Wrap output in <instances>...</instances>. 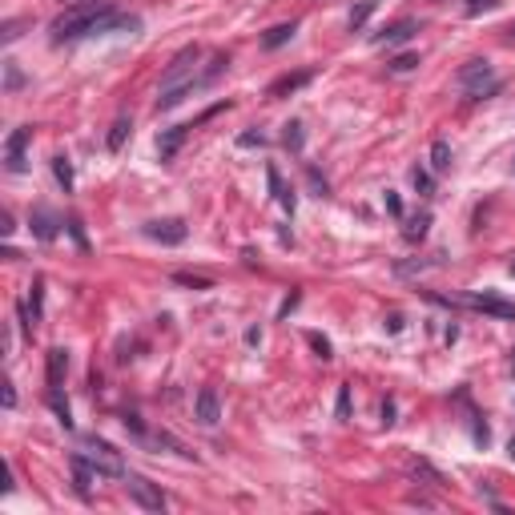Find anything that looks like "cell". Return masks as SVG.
<instances>
[{
  "label": "cell",
  "mask_w": 515,
  "mask_h": 515,
  "mask_svg": "<svg viewBox=\"0 0 515 515\" xmlns=\"http://www.w3.org/2000/svg\"><path fill=\"white\" fill-rule=\"evenodd\" d=\"M190 129H193V125H173V129H165V133L157 137V157H161V161H173V157H177V149L186 145Z\"/></svg>",
  "instance_id": "cell-13"
},
{
  "label": "cell",
  "mask_w": 515,
  "mask_h": 515,
  "mask_svg": "<svg viewBox=\"0 0 515 515\" xmlns=\"http://www.w3.org/2000/svg\"><path fill=\"white\" fill-rule=\"evenodd\" d=\"M13 229H17V226H13V213L4 210V213H0V234H4V238H8V234H13Z\"/></svg>",
  "instance_id": "cell-40"
},
{
  "label": "cell",
  "mask_w": 515,
  "mask_h": 515,
  "mask_svg": "<svg viewBox=\"0 0 515 515\" xmlns=\"http://www.w3.org/2000/svg\"><path fill=\"white\" fill-rule=\"evenodd\" d=\"M306 343L314 346V354H318L322 363H330V359H334V350H330V343H326V338L318 334V330H310V334H306Z\"/></svg>",
  "instance_id": "cell-31"
},
{
  "label": "cell",
  "mask_w": 515,
  "mask_h": 515,
  "mask_svg": "<svg viewBox=\"0 0 515 515\" xmlns=\"http://www.w3.org/2000/svg\"><path fill=\"white\" fill-rule=\"evenodd\" d=\"M419 33V20H395V24H386L379 37H375V44H382V49H399V44H407V40Z\"/></svg>",
  "instance_id": "cell-10"
},
{
  "label": "cell",
  "mask_w": 515,
  "mask_h": 515,
  "mask_svg": "<svg viewBox=\"0 0 515 515\" xmlns=\"http://www.w3.org/2000/svg\"><path fill=\"white\" fill-rule=\"evenodd\" d=\"M246 343H250V346L262 343V330H258V326H250V330H246Z\"/></svg>",
  "instance_id": "cell-43"
},
{
  "label": "cell",
  "mask_w": 515,
  "mask_h": 515,
  "mask_svg": "<svg viewBox=\"0 0 515 515\" xmlns=\"http://www.w3.org/2000/svg\"><path fill=\"white\" fill-rule=\"evenodd\" d=\"M69 234H73V242L81 250H89V238H85V229H81V218H69Z\"/></svg>",
  "instance_id": "cell-34"
},
{
  "label": "cell",
  "mask_w": 515,
  "mask_h": 515,
  "mask_svg": "<svg viewBox=\"0 0 515 515\" xmlns=\"http://www.w3.org/2000/svg\"><path fill=\"white\" fill-rule=\"evenodd\" d=\"M382 202H386V213H391V218H402V202H399V193H382Z\"/></svg>",
  "instance_id": "cell-36"
},
{
  "label": "cell",
  "mask_w": 515,
  "mask_h": 515,
  "mask_svg": "<svg viewBox=\"0 0 515 515\" xmlns=\"http://www.w3.org/2000/svg\"><path fill=\"white\" fill-rule=\"evenodd\" d=\"M145 238L153 242H161V246H181L186 238H190V226L181 222V218H161V222H145Z\"/></svg>",
  "instance_id": "cell-7"
},
{
  "label": "cell",
  "mask_w": 515,
  "mask_h": 515,
  "mask_svg": "<svg viewBox=\"0 0 515 515\" xmlns=\"http://www.w3.org/2000/svg\"><path fill=\"white\" fill-rule=\"evenodd\" d=\"M455 85L471 97V101H483V97L499 93V76H496V69H491L487 57H475V60H467V65H459Z\"/></svg>",
  "instance_id": "cell-2"
},
{
  "label": "cell",
  "mask_w": 515,
  "mask_h": 515,
  "mask_svg": "<svg viewBox=\"0 0 515 515\" xmlns=\"http://www.w3.org/2000/svg\"><path fill=\"white\" fill-rule=\"evenodd\" d=\"M463 302L471 306V310H483V314H491V318L515 322V302H512V298H503V294H496V290H483V294H467Z\"/></svg>",
  "instance_id": "cell-5"
},
{
  "label": "cell",
  "mask_w": 515,
  "mask_h": 515,
  "mask_svg": "<svg viewBox=\"0 0 515 515\" xmlns=\"http://www.w3.org/2000/svg\"><path fill=\"white\" fill-rule=\"evenodd\" d=\"M28 141H33V125L13 129V137L4 141V165H8V173H24V149H28Z\"/></svg>",
  "instance_id": "cell-8"
},
{
  "label": "cell",
  "mask_w": 515,
  "mask_h": 515,
  "mask_svg": "<svg viewBox=\"0 0 515 515\" xmlns=\"http://www.w3.org/2000/svg\"><path fill=\"white\" fill-rule=\"evenodd\" d=\"M266 181H270V193L286 206V213H294L298 197H294V190H286V186H282V173H278V165H266Z\"/></svg>",
  "instance_id": "cell-16"
},
{
  "label": "cell",
  "mask_w": 515,
  "mask_h": 515,
  "mask_svg": "<svg viewBox=\"0 0 515 515\" xmlns=\"http://www.w3.org/2000/svg\"><path fill=\"white\" fill-rule=\"evenodd\" d=\"M382 423H386V427H391V423H395V402H391V399L382 402Z\"/></svg>",
  "instance_id": "cell-41"
},
{
  "label": "cell",
  "mask_w": 515,
  "mask_h": 515,
  "mask_svg": "<svg viewBox=\"0 0 515 515\" xmlns=\"http://www.w3.org/2000/svg\"><path fill=\"white\" fill-rule=\"evenodd\" d=\"M411 181H415V190H419L423 197H435V181H431V173H427V170L415 165V170H411Z\"/></svg>",
  "instance_id": "cell-28"
},
{
  "label": "cell",
  "mask_w": 515,
  "mask_h": 515,
  "mask_svg": "<svg viewBox=\"0 0 515 515\" xmlns=\"http://www.w3.org/2000/svg\"><path fill=\"white\" fill-rule=\"evenodd\" d=\"M298 302H302V294L294 290V294H290L286 302H282V310H278V318H286V314H290V310H294V306H298Z\"/></svg>",
  "instance_id": "cell-38"
},
{
  "label": "cell",
  "mask_w": 515,
  "mask_h": 515,
  "mask_svg": "<svg viewBox=\"0 0 515 515\" xmlns=\"http://www.w3.org/2000/svg\"><path fill=\"white\" fill-rule=\"evenodd\" d=\"M507 455H512V459H515V435H512V443H507Z\"/></svg>",
  "instance_id": "cell-44"
},
{
  "label": "cell",
  "mask_w": 515,
  "mask_h": 515,
  "mask_svg": "<svg viewBox=\"0 0 515 515\" xmlns=\"http://www.w3.org/2000/svg\"><path fill=\"white\" fill-rule=\"evenodd\" d=\"M44 363H49V386H65V375H69V350H65V346H53V350L44 354Z\"/></svg>",
  "instance_id": "cell-15"
},
{
  "label": "cell",
  "mask_w": 515,
  "mask_h": 515,
  "mask_svg": "<svg viewBox=\"0 0 515 515\" xmlns=\"http://www.w3.org/2000/svg\"><path fill=\"white\" fill-rule=\"evenodd\" d=\"M197 60H202V49H197V44H186V49L165 65V73H161V89H173V85H190V81H197V76H193Z\"/></svg>",
  "instance_id": "cell-4"
},
{
  "label": "cell",
  "mask_w": 515,
  "mask_h": 515,
  "mask_svg": "<svg viewBox=\"0 0 515 515\" xmlns=\"http://www.w3.org/2000/svg\"><path fill=\"white\" fill-rule=\"evenodd\" d=\"M4 407H8V411L17 407V386H13V382H4Z\"/></svg>",
  "instance_id": "cell-39"
},
{
  "label": "cell",
  "mask_w": 515,
  "mask_h": 515,
  "mask_svg": "<svg viewBox=\"0 0 515 515\" xmlns=\"http://www.w3.org/2000/svg\"><path fill=\"white\" fill-rule=\"evenodd\" d=\"M49 407L57 411L60 427H65V431H73V411H69V399L60 395V386H49Z\"/></svg>",
  "instance_id": "cell-20"
},
{
  "label": "cell",
  "mask_w": 515,
  "mask_h": 515,
  "mask_svg": "<svg viewBox=\"0 0 515 515\" xmlns=\"http://www.w3.org/2000/svg\"><path fill=\"white\" fill-rule=\"evenodd\" d=\"M69 467H73V491H76V499H89V483H93V463L85 459V451H73L69 455Z\"/></svg>",
  "instance_id": "cell-12"
},
{
  "label": "cell",
  "mask_w": 515,
  "mask_h": 515,
  "mask_svg": "<svg viewBox=\"0 0 515 515\" xmlns=\"http://www.w3.org/2000/svg\"><path fill=\"white\" fill-rule=\"evenodd\" d=\"M294 33H298V20H290V24H274L266 37H262V49L266 53H274V49H282L286 40H294Z\"/></svg>",
  "instance_id": "cell-18"
},
{
  "label": "cell",
  "mask_w": 515,
  "mask_h": 515,
  "mask_svg": "<svg viewBox=\"0 0 515 515\" xmlns=\"http://www.w3.org/2000/svg\"><path fill=\"white\" fill-rule=\"evenodd\" d=\"M17 89H24V73L17 60H4V93H17Z\"/></svg>",
  "instance_id": "cell-25"
},
{
  "label": "cell",
  "mask_w": 515,
  "mask_h": 515,
  "mask_svg": "<svg viewBox=\"0 0 515 515\" xmlns=\"http://www.w3.org/2000/svg\"><path fill=\"white\" fill-rule=\"evenodd\" d=\"M57 213L53 210H44V206H37V210H33V218H28V229H33V234H37L40 242H53V238H57Z\"/></svg>",
  "instance_id": "cell-14"
},
{
  "label": "cell",
  "mask_w": 515,
  "mask_h": 515,
  "mask_svg": "<svg viewBox=\"0 0 515 515\" xmlns=\"http://www.w3.org/2000/svg\"><path fill=\"white\" fill-rule=\"evenodd\" d=\"M427 229H431V213L419 210L415 218H407V226H402V238H407V242H423V238H427Z\"/></svg>",
  "instance_id": "cell-19"
},
{
  "label": "cell",
  "mask_w": 515,
  "mask_h": 515,
  "mask_svg": "<svg viewBox=\"0 0 515 515\" xmlns=\"http://www.w3.org/2000/svg\"><path fill=\"white\" fill-rule=\"evenodd\" d=\"M386 330H391V334H399V330H402V314H391V318H386Z\"/></svg>",
  "instance_id": "cell-42"
},
{
  "label": "cell",
  "mask_w": 515,
  "mask_h": 515,
  "mask_svg": "<svg viewBox=\"0 0 515 515\" xmlns=\"http://www.w3.org/2000/svg\"><path fill=\"white\" fill-rule=\"evenodd\" d=\"M81 451H85V459L93 463L97 475H109V479L129 475V471H125V459H121V451H117L113 443L97 439V435H85V439H81Z\"/></svg>",
  "instance_id": "cell-3"
},
{
  "label": "cell",
  "mask_w": 515,
  "mask_h": 515,
  "mask_svg": "<svg viewBox=\"0 0 515 515\" xmlns=\"http://www.w3.org/2000/svg\"><path fill=\"white\" fill-rule=\"evenodd\" d=\"M338 419H350V386H338Z\"/></svg>",
  "instance_id": "cell-35"
},
{
  "label": "cell",
  "mask_w": 515,
  "mask_h": 515,
  "mask_svg": "<svg viewBox=\"0 0 515 515\" xmlns=\"http://www.w3.org/2000/svg\"><path fill=\"white\" fill-rule=\"evenodd\" d=\"M17 37H20V20H8V24L0 28V40H4V44H13Z\"/></svg>",
  "instance_id": "cell-37"
},
{
  "label": "cell",
  "mask_w": 515,
  "mask_h": 515,
  "mask_svg": "<svg viewBox=\"0 0 515 515\" xmlns=\"http://www.w3.org/2000/svg\"><path fill=\"white\" fill-rule=\"evenodd\" d=\"M306 177H310V186L318 190V197H330V186H326V177H322V173H318V170H314V165L306 170Z\"/></svg>",
  "instance_id": "cell-33"
},
{
  "label": "cell",
  "mask_w": 515,
  "mask_h": 515,
  "mask_svg": "<svg viewBox=\"0 0 515 515\" xmlns=\"http://www.w3.org/2000/svg\"><path fill=\"white\" fill-rule=\"evenodd\" d=\"M173 282L186 286V290H210L213 286L210 278H202V274H173Z\"/></svg>",
  "instance_id": "cell-30"
},
{
  "label": "cell",
  "mask_w": 515,
  "mask_h": 515,
  "mask_svg": "<svg viewBox=\"0 0 515 515\" xmlns=\"http://www.w3.org/2000/svg\"><path fill=\"white\" fill-rule=\"evenodd\" d=\"M193 419L202 423V427H213V423L222 419V402H218V391H213V386H202V391H197Z\"/></svg>",
  "instance_id": "cell-11"
},
{
  "label": "cell",
  "mask_w": 515,
  "mask_h": 515,
  "mask_svg": "<svg viewBox=\"0 0 515 515\" xmlns=\"http://www.w3.org/2000/svg\"><path fill=\"white\" fill-rule=\"evenodd\" d=\"M113 28H141V20L129 17V13H117L109 0H81V4L65 8L49 24L53 44H69V40H81V37H101V33H113Z\"/></svg>",
  "instance_id": "cell-1"
},
{
  "label": "cell",
  "mask_w": 515,
  "mask_h": 515,
  "mask_svg": "<svg viewBox=\"0 0 515 515\" xmlns=\"http://www.w3.org/2000/svg\"><path fill=\"white\" fill-rule=\"evenodd\" d=\"M375 4H379V0H363L359 8H350V33H359V28H363V24H366V17L375 13Z\"/></svg>",
  "instance_id": "cell-26"
},
{
  "label": "cell",
  "mask_w": 515,
  "mask_h": 515,
  "mask_svg": "<svg viewBox=\"0 0 515 515\" xmlns=\"http://www.w3.org/2000/svg\"><path fill=\"white\" fill-rule=\"evenodd\" d=\"M512 274H515V258H512Z\"/></svg>",
  "instance_id": "cell-46"
},
{
  "label": "cell",
  "mask_w": 515,
  "mask_h": 515,
  "mask_svg": "<svg viewBox=\"0 0 515 515\" xmlns=\"http://www.w3.org/2000/svg\"><path fill=\"white\" fill-rule=\"evenodd\" d=\"M503 33H507V37H515V20H512V24H507V28H503Z\"/></svg>",
  "instance_id": "cell-45"
},
{
  "label": "cell",
  "mask_w": 515,
  "mask_h": 515,
  "mask_svg": "<svg viewBox=\"0 0 515 515\" xmlns=\"http://www.w3.org/2000/svg\"><path fill=\"white\" fill-rule=\"evenodd\" d=\"M238 145H242V149H254V145H266V133H262V129H246V133L238 137Z\"/></svg>",
  "instance_id": "cell-32"
},
{
  "label": "cell",
  "mask_w": 515,
  "mask_h": 515,
  "mask_svg": "<svg viewBox=\"0 0 515 515\" xmlns=\"http://www.w3.org/2000/svg\"><path fill=\"white\" fill-rule=\"evenodd\" d=\"M499 0H463V17H483V13H496Z\"/></svg>",
  "instance_id": "cell-27"
},
{
  "label": "cell",
  "mask_w": 515,
  "mask_h": 515,
  "mask_svg": "<svg viewBox=\"0 0 515 515\" xmlns=\"http://www.w3.org/2000/svg\"><path fill=\"white\" fill-rule=\"evenodd\" d=\"M431 170L435 173H447L451 170V145H447V141H435V145H431Z\"/></svg>",
  "instance_id": "cell-22"
},
{
  "label": "cell",
  "mask_w": 515,
  "mask_h": 515,
  "mask_svg": "<svg viewBox=\"0 0 515 515\" xmlns=\"http://www.w3.org/2000/svg\"><path fill=\"white\" fill-rule=\"evenodd\" d=\"M125 487H129V496H133L137 507H145V512H165V496H161V487L149 483L145 475H125Z\"/></svg>",
  "instance_id": "cell-6"
},
{
  "label": "cell",
  "mask_w": 515,
  "mask_h": 515,
  "mask_svg": "<svg viewBox=\"0 0 515 515\" xmlns=\"http://www.w3.org/2000/svg\"><path fill=\"white\" fill-rule=\"evenodd\" d=\"M28 314H33V322H40V314H44V278H33V294H28Z\"/></svg>",
  "instance_id": "cell-24"
},
{
  "label": "cell",
  "mask_w": 515,
  "mask_h": 515,
  "mask_svg": "<svg viewBox=\"0 0 515 515\" xmlns=\"http://www.w3.org/2000/svg\"><path fill=\"white\" fill-rule=\"evenodd\" d=\"M386 69H391V73H411V69H419V53H399Z\"/></svg>",
  "instance_id": "cell-29"
},
{
  "label": "cell",
  "mask_w": 515,
  "mask_h": 515,
  "mask_svg": "<svg viewBox=\"0 0 515 515\" xmlns=\"http://www.w3.org/2000/svg\"><path fill=\"white\" fill-rule=\"evenodd\" d=\"M310 81H314V69H298V73H282L278 81H270L266 97H270V101H282V97L298 93V89H302V85H310Z\"/></svg>",
  "instance_id": "cell-9"
},
{
  "label": "cell",
  "mask_w": 515,
  "mask_h": 515,
  "mask_svg": "<svg viewBox=\"0 0 515 515\" xmlns=\"http://www.w3.org/2000/svg\"><path fill=\"white\" fill-rule=\"evenodd\" d=\"M129 133H133V121H129V117L121 113L113 121V125H109V137H105V145H109V153H121L125 149V141H129Z\"/></svg>",
  "instance_id": "cell-17"
},
{
  "label": "cell",
  "mask_w": 515,
  "mask_h": 515,
  "mask_svg": "<svg viewBox=\"0 0 515 515\" xmlns=\"http://www.w3.org/2000/svg\"><path fill=\"white\" fill-rule=\"evenodd\" d=\"M53 173H57L60 190H65V193H73V161H69L65 153H57V157H53Z\"/></svg>",
  "instance_id": "cell-21"
},
{
  "label": "cell",
  "mask_w": 515,
  "mask_h": 515,
  "mask_svg": "<svg viewBox=\"0 0 515 515\" xmlns=\"http://www.w3.org/2000/svg\"><path fill=\"white\" fill-rule=\"evenodd\" d=\"M282 145H286L290 153H302V145H306L302 121H286V133H282Z\"/></svg>",
  "instance_id": "cell-23"
}]
</instances>
